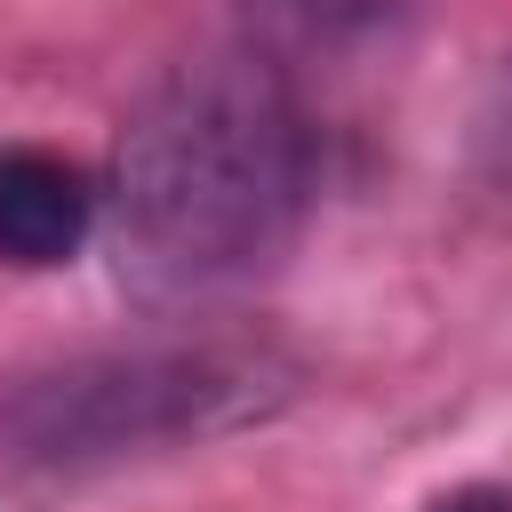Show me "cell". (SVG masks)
Here are the masks:
<instances>
[{
    "mask_svg": "<svg viewBox=\"0 0 512 512\" xmlns=\"http://www.w3.org/2000/svg\"><path fill=\"white\" fill-rule=\"evenodd\" d=\"M312 208V128L264 56L160 80L112 160V256L152 304L264 272Z\"/></svg>",
    "mask_w": 512,
    "mask_h": 512,
    "instance_id": "1",
    "label": "cell"
},
{
    "mask_svg": "<svg viewBox=\"0 0 512 512\" xmlns=\"http://www.w3.org/2000/svg\"><path fill=\"white\" fill-rule=\"evenodd\" d=\"M256 360L224 352H168V360H112L104 376H72L64 392H32L16 408L24 456H88L160 432H200L256 408Z\"/></svg>",
    "mask_w": 512,
    "mask_h": 512,
    "instance_id": "2",
    "label": "cell"
},
{
    "mask_svg": "<svg viewBox=\"0 0 512 512\" xmlns=\"http://www.w3.org/2000/svg\"><path fill=\"white\" fill-rule=\"evenodd\" d=\"M424 512H512V488H496V480H472V488H448V496H432Z\"/></svg>",
    "mask_w": 512,
    "mask_h": 512,
    "instance_id": "5",
    "label": "cell"
},
{
    "mask_svg": "<svg viewBox=\"0 0 512 512\" xmlns=\"http://www.w3.org/2000/svg\"><path fill=\"white\" fill-rule=\"evenodd\" d=\"M400 0H248V16L288 40V48H312V40H352L368 24H384Z\"/></svg>",
    "mask_w": 512,
    "mask_h": 512,
    "instance_id": "4",
    "label": "cell"
},
{
    "mask_svg": "<svg viewBox=\"0 0 512 512\" xmlns=\"http://www.w3.org/2000/svg\"><path fill=\"white\" fill-rule=\"evenodd\" d=\"M96 184L80 160L48 144H0V256L8 264H64L96 224Z\"/></svg>",
    "mask_w": 512,
    "mask_h": 512,
    "instance_id": "3",
    "label": "cell"
}]
</instances>
